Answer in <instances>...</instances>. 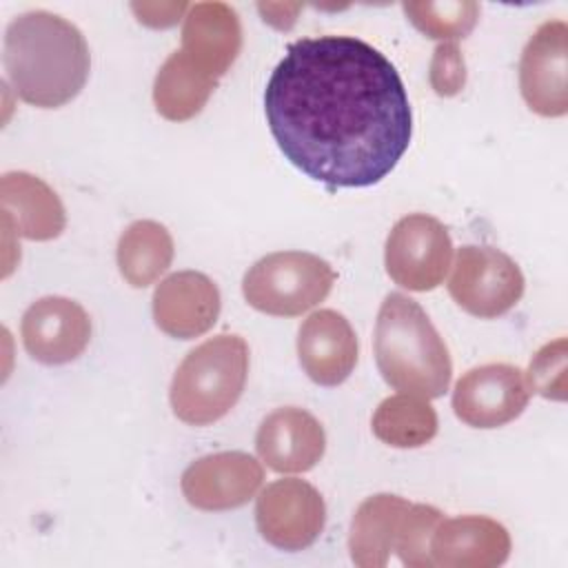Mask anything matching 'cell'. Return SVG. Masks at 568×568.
Returning <instances> with one entry per match:
<instances>
[{
    "instance_id": "18",
    "label": "cell",
    "mask_w": 568,
    "mask_h": 568,
    "mask_svg": "<svg viewBox=\"0 0 568 568\" xmlns=\"http://www.w3.org/2000/svg\"><path fill=\"white\" fill-rule=\"evenodd\" d=\"M0 202L2 220L27 240H53L67 226V213L55 191L27 171H11L2 175Z\"/></svg>"
},
{
    "instance_id": "25",
    "label": "cell",
    "mask_w": 568,
    "mask_h": 568,
    "mask_svg": "<svg viewBox=\"0 0 568 568\" xmlns=\"http://www.w3.org/2000/svg\"><path fill=\"white\" fill-rule=\"evenodd\" d=\"M526 382L530 393L557 402L566 399V337H557L535 353Z\"/></svg>"
},
{
    "instance_id": "10",
    "label": "cell",
    "mask_w": 568,
    "mask_h": 568,
    "mask_svg": "<svg viewBox=\"0 0 568 568\" xmlns=\"http://www.w3.org/2000/svg\"><path fill=\"white\" fill-rule=\"evenodd\" d=\"M568 27L546 20L530 36L519 60V89L530 111L544 118L568 113Z\"/></svg>"
},
{
    "instance_id": "27",
    "label": "cell",
    "mask_w": 568,
    "mask_h": 568,
    "mask_svg": "<svg viewBox=\"0 0 568 568\" xmlns=\"http://www.w3.org/2000/svg\"><path fill=\"white\" fill-rule=\"evenodd\" d=\"M191 4L186 2H133L131 9L138 16V20L153 29H166L173 27L178 20L186 16Z\"/></svg>"
},
{
    "instance_id": "28",
    "label": "cell",
    "mask_w": 568,
    "mask_h": 568,
    "mask_svg": "<svg viewBox=\"0 0 568 568\" xmlns=\"http://www.w3.org/2000/svg\"><path fill=\"white\" fill-rule=\"evenodd\" d=\"M271 11H277V16H266L264 22L273 24L275 29H291L295 24V16H288V11H300L302 4H266Z\"/></svg>"
},
{
    "instance_id": "8",
    "label": "cell",
    "mask_w": 568,
    "mask_h": 568,
    "mask_svg": "<svg viewBox=\"0 0 568 568\" xmlns=\"http://www.w3.org/2000/svg\"><path fill=\"white\" fill-rule=\"evenodd\" d=\"M260 535L280 550H304L317 541L326 524V504L320 490L297 477L268 484L255 504Z\"/></svg>"
},
{
    "instance_id": "13",
    "label": "cell",
    "mask_w": 568,
    "mask_h": 568,
    "mask_svg": "<svg viewBox=\"0 0 568 568\" xmlns=\"http://www.w3.org/2000/svg\"><path fill=\"white\" fill-rule=\"evenodd\" d=\"M220 308V288L200 271L171 273L153 291L155 326L175 339H193L211 331Z\"/></svg>"
},
{
    "instance_id": "12",
    "label": "cell",
    "mask_w": 568,
    "mask_h": 568,
    "mask_svg": "<svg viewBox=\"0 0 568 568\" xmlns=\"http://www.w3.org/2000/svg\"><path fill=\"white\" fill-rule=\"evenodd\" d=\"M20 335L36 362L58 366L84 353L91 339V320L75 300L47 295L24 311Z\"/></svg>"
},
{
    "instance_id": "17",
    "label": "cell",
    "mask_w": 568,
    "mask_h": 568,
    "mask_svg": "<svg viewBox=\"0 0 568 568\" xmlns=\"http://www.w3.org/2000/svg\"><path fill=\"white\" fill-rule=\"evenodd\" d=\"M242 49V27L226 2H195L182 24V51L213 78H222Z\"/></svg>"
},
{
    "instance_id": "2",
    "label": "cell",
    "mask_w": 568,
    "mask_h": 568,
    "mask_svg": "<svg viewBox=\"0 0 568 568\" xmlns=\"http://www.w3.org/2000/svg\"><path fill=\"white\" fill-rule=\"evenodd\" d=\"M4 71L27 104L58 109L87 84L91 55L82 31L44 9L16 16L4 31Z\"/></svg>"
},
{
    "instance_id": "21",
    "label": "cell",
    "mask_w": 568,
    "mask_h": 568,
    "mask_svg": "<svg viewBox=\"0 0 568 568\" xmlns=\"http://www.w3.org/2000/svg\"><path fill=\"white\" fill-rule=\"evenodd\" d=\"M173 237L155 220H138L118 240L120 275L135 288L153 284L173 262Z\"/></svg>"
},
{
    "instance_id": "19",
    "label": "cell",
    "mask_w": 568,
    "mask_h": 568,
    "mask_svg": "<svg viewBox=\"0 0 568 568\" xmlns=\"http://www.w3.org/2000/svg\"><path fill=\"white\" fill-rule=\"evenodd\" d=\"M410 501L399 495L379 493L364 499L351 521L348 550L359 568H384L395 550L397 530Z\"/></svg>"
},
{
    "instance_id": "22",
    "label": "cell",
    "mask_w": 568,
    "mask_h": 568,
    "mask_svg": "<svg viewBox=\"0 0 568 568\" xmlns=\"http://www.w3.org/2000/svg\"><path fill=\"white\" fill-rule=\"evenodd\" d=\"M437 413L422 395L397 393L373 413V435L393 448H419L437 435Z\"/></svg>"
},
{
    "instance_id": "14",
    "label": "cell",
    "mask_w": 568,
    "mask_h": 568,
    "mask_svg": "<svg viewBox=\"0 0 568 568\" xmlns=\"http://www.w3.org/2000/svg\"><path fill=\"white\" fill-rule=\"evenodd\" d=\"M297 357L320 386H339L357 364V335L351 322L333 311L311 313L297 331Z\"/></svg>"
},
{
    "instance_id": "23",
    "label": "cell",
    "mask_w": 568,
    "mask_h": 568,
    "mask_svg": "<svg viewBox=\"0 0 568 568\" xmlns=\"http://www.w3.org/2000/svg\"><path fill=\"white\" fill-rule=\"evenodd\" d=\"M410 24L422 31L426 38L457 42L466 38L477 20L479 4L473 0L462 2H404L402 4Z\"/></svg>"
},
{
    "instance_id": "9",
    "label": "cell",
    "mask_w": 568,
    "mask_h": 568,
    "mask_svg": "<svg viewBox=\"0 0 568 568\" xmlns=\"http://www.w3.org/2000/svg\"><path fill=\"white\" fill-rule=\"evenodd\" d=\"M530 399V386L519 366L484 364L466 371L453 390L457 419L473 428H497L517 419Z\"/></svg>"
},
{
    "instance_id": "4",
    "label": "cell",
    "mask_w": 568,
    "mask_h": 568,
    "mask_svg": "<svg viewBox=\"0 0 568 568\" xmlns=\"http://www.w3.org/2000/svg\"><path fill=\"white\" fill-rule=\"evenodd\" d=\"M248 377V344L235 333H220L193 351L171 379L173 415L191 426L222 419L242 397Z\"/></svg>"
},
{
    "instance_id": "11",
    "label": "cell",
    "mask_w": 568,
    "mask_h": 568,
    "mask_svg": "<svg viewBox=\"0 0 568 568\" xmlns=\"http://www.w3.org/2000/svg\"><path fill=\"white\" fill-rule=\"evenodd\" d=\"M264 481L262 464L242 450H222L195 459L182 473V495L200 510H233L255 497Z\"/></svg>"
},
{
    "instance_id": "3",
    "label": "cell",
    "mask_w": 568,
    "mask_h": 568,
    "mask_svg": "<svg viewBox=\"0 0 568 568\" xmlns=\"http://www.w3.org/2000/svg\"><path fill=\"white\" fill-rule=\"evenodd\" d=\"M373 351L384 382L426 399L442 397L453 377L446 342L426 311L404 293H388L375 322Z\"/></svg>"
},
{
    "instance_id": "20",
    "label": "cell",
    "mask_w": 568,
    "mask_h": 568,
    "mask_svg": "<svg viewBox=\"0 0 568 568\" xmlns=\"http://www.w3.org/2000/svg\"><path fill=\"white\" fill-rule=\"evenodd\" d=\"M215 87L217 78L202 71L182 49H178L164 60L155 75L153 104L162 118L184 122L204 109Z\"/></svg>"
},
{
    "instance_id": "15",
    "label": "cell",
    "mask_w": 568,
    "mask_h": 568,
    "mask_svg": "<svg viewBox=\"0 0 568 568\" xmlns=\"http://www.w3.org/2000/svg\"><path fill=\"white\" fill-rule=\"evenodd\" d=\"M255 448L275 473H306L324 457L326 435L308 410L284 406L262 419Z\"/></svg>"
},
{
    "instance_id": "6",
    "label": "cell",
    "mask_w": 568,
    "mask_h": 568,
    "mask_svg": "<svg viewBox=\"0 0 568 568\" xmlns=\"http://www.w3.org/2000/svg\"><path fill=\"white\" fill-rule=\"evenodd\" d=\"M526 280L517 262L499 248L466 244L457 251L448 293L455 304L479 320L506 315L517 306Z\"/></svg>"
},
{
    "instance_id": "24",
    "label": "cell",
    "mask_w": 568,
    "mask_h": 568,
    "mask_svg": "<svg viewBox=\"0 0 568 568\" xmlns=\"http://www.w3.org/2000/svg\"><path fill=\"white\" fill-rule=\"evenodd\" d=\"M442 519V510L428 504H410L406 508L395 539V552L404 566L433 568L430 537Z\"/></svg>"
},
{
    "instance_id": "26",
    "label": "cell",
    "mask_w": 568,
    "mask_h": 568,
    "mask_svg": "<svg viewBox=\"0 0 568 568\" xmlns=\"http://www.w3.org/2000/svg\"><path fill=\"white\" fill-rule=\"evenodd\" d=\"M466 84V64L457 42H442L430 60V87L437 95H457Z\"/></svg>"
},
{
    "instance_id": "7",
    "label": "cell",
    "mask_w": 568,
    "mask_h": 568,
    "mask_svg": "<svg viewBox=\"0 0 568 568\" xmlns=\"http://www.w3.org/2000/svg\"><path fill=\"white\" fill-rule=\"evenodd\" d=\"M453 260V242L446 226L426 213H410L395 222L386 237L384 264L390 280L408 291L437 288Z\"/></svg>"
},
{
    "instance_id": "16",
    "label": "cell",
    "mask_w": 568,
    "mask_h": 568,
    "mask_svg": "<svg viewBox=\"0 0 568 568\" xmlns=\"http://www.w3.org/2000/svg\"><path fill=\"white\" fill-rule=\"evenodd\" d=\"M508 555V530L484 515L444 517L430 537V559L439 568H495Z\"/></svg>"
},
{
    "instance_id": "5",
    "label": "cell",
    "mask_w": 568,
    "mask_h": 568,
    "mask_svg": "<svg viewBox=\"0 0 568 568\" xmlns=\"http://www.w3.org/2000/svg\"><path fill=\"white\" fill-rule=\"evenodd\" d=\"M335 284L333 266L306 251L260 257L242 280L248 306L275 317H297L324 302Z\"/></svg>"
},
{
    "instance_id": "1",
    "label": "cell",
    "mask_w": 568,
    "mask_h": 568,
    "mask_svg": "<svg viewBox=\"0 0 568 568\" xmlns=\"http://www.w3.org/2000/svg\"><path fill=\"white\" fill-rule=\"evenodd\" d=\"M264 113L284 158L328 189L382 182L413 135L397 69L353 36L291 42L266 82Z\"/></svg>"
}]
</instances>
